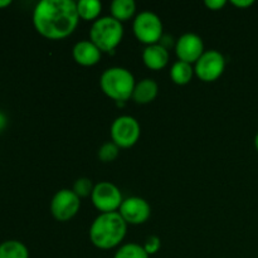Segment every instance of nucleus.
Listing matches in <instances>:
<instances>
[{
	"label": "nucleus",
	"mask_w": 258,
	"mask_h": 258,
	"mask_svg": "<svg viewBox=\"0 0 258 258\" xmlns=\"http://www.w3.org/2000/svg\"><path fill=\"white\" fill-rule=\"evenodd\" d=\"M133 30L136 39L148 47V45L158 44L160 42L163 38L164 27L161 19L155 13L145 10V12L139 13L135 17Z\"/></svg>",
	"instance_id": "nucleus-5"
},
{
	"label": "nucleus",
	"mask_w": 258,
	"mask_h": 258,
	"mask_svg": "<svg viewBox=\"0 0 258 258\" xmlns=\"http://www.w3.org/2000/svg\"><path fill=\"white\" fill-rule=\"evenodd\" d=\"M254 148H256V150L258 151V133L256 134V136H254Z\"/></svg>",
	"instance_id": "nucleus-27"
},
{
	"label": "nucleus",
	"mask_w": 258,
	"mask_h": 258,
	"mask_svg": "<svg viewBox=\"0 0 258 258\" xmlns=\"http://www.w3.org/2000/svg\"><path fill=\"white\" fill-rule=\"evenodd\" d=\"M118 213L123 221L131 226H140L148 222L151 216L150 204L140 197H130L123 199Z\"/></svg>",
	"instance_id": "nucleus-10"
},
{
	"label": "nucleus",
	"mask_w": 258,
	"mask_h": 258,
	"mask_svg": "<svg viewBox=\"0 0 258 258\" xmlns=\"http://www.w3.org/2000/svg\"><path fill=\"white\" fill-rule=\"evenodd\" d=\"M0 258H29V251L24 243L10 239L0 243Z\"/></svg>",
	"instance_id": "nucleus-18"
},
{
	"label": "nucleus",
	"mask_w": 258,
	"mask_h": 258,
	"mask_svg": "<svg viewBox=\"0 0 258 258\" xmlns=\"http://www.w3.org/2000/svg\"><path fill=\"white\" fill-rule=\"evenodd\" d=\"M76 4L78 17L85 22H96L102 12V4L98 0H80Z\"/></svg>",
	"instance_id": "nucleus-16"
},
{
	"label": "nucleus",
	"mask_w": 258,
	"mask_h": 258,
	"mask_svg": "<svg viewBox=\"0 0 258 258\" xmlns=\"http://www.w3.org/2000/svg\"><path fill=\"white\" fill-rule=\"evenodd\" d=\"M127 232V223L118 212L100 213L90 227V241L100 249H112L120 246Z\"/></svg>",
	"instance_id": "nucleus-2"
},
{
	"label": "nucleus",
	"mask_w": 258,
	"mask_h": 258,
	"mask_svg": "<svg viewBox=\"0 0 258 258\" xmlns=\"http://www.w3.org/2000/svg\"><path fill=\"white\" fill-rule=\"evenodd\" d=\"M118 154H120V148L112 141H108L98 149L97 155L102 163H112L117 159Z\"/></svg>",
	"instance_id": "nucleus-20"
},
{
	"label": "nucleus",
	"mask_w": 258,
	"mask_h": 258,
	"mask_svg": "<svg viewBox=\"0 0 258 258\" xmlns=\"http://www.w3.org/2000/svg\"><path fill=\"white\" fill-rule=\"evenodd\" d=\"M194 67L189 63L181 62V60H176L170 68V78L175 85L178 86H185L193 80Z\"/></svg>",
	"instance_id": "nucleus-17"
},
{
	"label": "nucleus",
	"mask_w": 258,
	"mask_h": 258,
	"mask_svg": "<svg viewBox=\"0 0 258 258\" xmlns=\"http://www.w3.org/2000/svg\"><path fill=\"white\" fill-rule=\"evenodd\" d=\"M12 4L10 0H0V8H7Z\"/></svg>",
	"instance_id": "nucleus-26"
},
{
	"label": "nucleus",
	"mask_w": 258,
	"mask_h": 258,
	"mask_svg": "<svg viewBox=\"0 0 258 258\" xmlns=\"http://www.w3.org/2000/svg\"><path fill=\"white\" fill-rule=\"evenodd\" d=\"M159 92V86L151 78H144L140 82L136 83L133 92V100L139 105H148L153 102Z\"/></svg>",
	"instance_id": "nucleus-14"
},
{
	"label": "nucleus",
	"mask_w": 258,
	"mask_h": 258,
	"mask_svg": "<svg viewBox=\"0 0 258 258\" xmlns=\"http://www.w3.org/2000/svg\"><path fill=\"white\" fill-rule=\"evenodd\" d=\"M80 17L73 0H42L33 10V25L42 37L60 40L77 28Z\"/></svg>",
	"instance_id": "nucleus-1"
},
{
	"label": "nucleus",
	"mask_w": 258,
	"mask_h": 258,
	"mask_svg": "<svg viewBox=\"0 0 258 258\" xmlns=\"http://www.w3.org/2000/svg\"><path fill=\"white\" fill-rule=\"evenodd\" d=\"M135 77L128 70L123 67H111L103 71L100 77V87L102 92L111 100L126 102L133 97L135 88Z\"/></svg>",
	"instance_id": "nucleus-3"
},
{
	"label": "nucleus",
	"mask_w": 258,
	"mask_h": 258,
	"mask_svg": "<svg viewBox=\"0 0 258 258\" xmlns=\"http://www.w3.org/2000/svg\"><path fill=\"white\" fill-rule=\"evenodd\" d=\"M111 17L120 23L130 20L136 13V4L134 0H113L110 5Z\"/></svg>",
	"instance_id": "nucleus-15"
},
{
	"label": "nucleus",
	"mask_w": 258,
	"mask_h": 258,
	"mask_svg": "<svg viewBox=\"0 0 258 258\" xmlns=\"http://www.w3.org/2000/svg\"><path fill=\"white\" fill-rule=\"evenodd\" d=\"M81 208V198L70 189H60L50 201V213L58 222H68L77 216Z\"/></svg>",
	"instance_id": "nucleus-9"
},
{
	"label": "nucleus",
	"mask_w": 258,
	"mask_h": 258,
	"mask_svg": "<svg viewBox=\"0 0 258 258\" xmlns=\"http://www.w3.org/2000/svg\"><path fill=\"white\" fill-rule=\"evenodd\" d=\"M224 70H226V58L216 49L206 50L194 64L196 76L206 83L214 82L221 78Z\"/></svg>",
	"instance_id": "nucleus-8"
},
{
	"label": "nucleus",
	"mask_w": 258,
	"mask_h": 258,
	"mask_svg": "<svg viewBox=\"0 0 258 258\" xmlns=\"http://www.w3.org/2000/svg\"><path fill=\"white\" fill-rule=\"evenodd\" d=\"M204 52L203 39L194 33H185L175 43V54L178 59L189 64H196Z\"/></svg>",
	"instance_id": "nucleus-11"
},
{
	"label": "nucleus",
	"mask_w": 258,
	"mask_h": 258,
	"mask_svg": "<svg viewBox=\"0 0 258 258\" xmlns=\"http://www.w3.org/2000/svg\"><path fill=\"white\" fill-rule=\"evenodd\" d=\"M123 38L122 23L113 19L111 15L98 18L90 29V40L102 53L113 52Z\"/></svg>",
	"instance_id": "nucleus-4"
},
{
	"label": "nucleus",
	"mask_w": 258,
	"mask_h": 258,
	"mask_svg": "<svg viewBox=\"0 0 258 258\" xmlns=\"http://www.w3.org/2000/svg\"><path fill=\"white\" fill-rule=\"evenodd\" d=\"M144 249H145L146 253L149 256H153V254L158 253L159 249L161 247V241L158 236H150L146 238L145 243H144Z\"/></svg>",
	"instance_id": "nucleus-22"
},
{
	"label": "nucleus",
	"mask_w": 258,
	"mask_h": 258,
	"mask_svg": "<svg viewBox=\"0 0 258 258\" xmlns=\"http://www.w3.org/2000/svg\"><path fill=\"white\" fill-rule=\"evenodd\" d=\"M143 246L138 243H126L118 247L113 258H149Z\"/></svg>",
	"instance_id": "nucleus-19"
},
{
	"label": "nucleus",
	"mask_w": 258,
	"mask_h": 258,
	"mask_svg": "<svg viewBox=\"0 0 258 258\" xmlns=\"http://www.w3.org/2000/svg\"><path fill=\"white\" fill-rule=\"evenodd\" d=\"M143 62L151 71L164 70L169 63L168 48L161 43L148 45L143 50Z\"/></svg>",
	"instance_id": "nucleus-13"
},
{
	"label": "nucleus",
	"mask_w": 258,
	"mask_h": 258,
	"mask_svg": "<svg viewBox=\"0 0 258 258\" xmlns=\"http://www.w3.org/2000/svg\"><path fill=\"white\" fill-rule=\"evenodd\" d=\"M110 135L112 143H115L120 149L133 148L140 139V123L133 116H118L111 125Z\"/></svg>",
	"instance_id": "nucleus-6"
},
{
	"label": "nucleus",
	"mask_w": 258,
	"mask_h": 258,
	"mask_svg": "<svg viewBox=\"0 0 258 258\" xmlns=\"http://www.w3.org/2000/svg\"><path fill=\"white\" fill-rule=\"evenodd\" d=\"M7 127V116L0 111V133Z\"/></svg>",
	"instance_id": "nucleus-25"
},
{
	"label": "nucleus",
	"mask_w": 258,
	"mask_h": 258,
	"mask_svg": "<svg viewBox=\"0 0 258 258\" xmlns=\"http://www.w3.org/2000/svg\"><path fill=\"white\" fill-rule=\"evenodd\" d=\"M91 201L100 213H113L118 212L123 202L120 189L111 181H100L95 184Z\"/></svg>",
	"instance_id": "nucleus-7"
},
{
	"label": "nucleus",
	"mask_w": 258,
	"mask_h": 258,
	"mask_svg": "<svg viewBox=\"0 0 258 258\" xmlns=\"http://www.w3.org/2000/svg\"><path fill=\"white\" fill-rule=\"evenodd\" d=\"M204 5H206L209 10L217 12V10L223 9L227 5V2L226 0H206V2H204Z\"/></svg>",
	"instance_id": "nucleus-23"
},
{
	"label": "nucleus",
	"mask_w": 258,
	"mask_h": 258,
	"mask_svg": "<svg viewBox=\"0 0 258 258\" xmlns=\"http://www.w3.org/2000/svg\"><path fill=\"white\" fill-rule=\"evenodd\" d=\"M95 185L92 184V180L88 178H80L75 181L73 184L72 190L77 194L80 198H86V197H91Z\"/></svg>",
	"instance_id": "nucleus-21"
},
{
	"label": "nucleus",
	"mask_w": 258,
	"mask_h": 258,
	"mask_svg": "<svg viewBox=\"0 0 258 258\" xmlns=\"http://www.w3.org/2000/svg\"><path fill=\"white\" fill-rule=\"evenodd\" d=\"M72 57L77 64L82 67H92L100 62L102 52L91 40H81L73 47Z\"/></svg>",
	"instance_id": "nucleus-12"
},
{
	"label": "nucleus",
	"mask_w": 258,
	"mask_h": 258,
	"mask_svg": "<svg viewBox=\"0 0 258 258\" xmlns=\"http://www.w3.org/2000/svg\"><path fill=\"white\" fill-rule=\"evenodd\" d=\"M231 4L233 7L239 8V9H246V8L252 7L254 4L253 0H231Z\"/></svg>",
	"instance_id": "nucleus-24"
}]
</instances>
